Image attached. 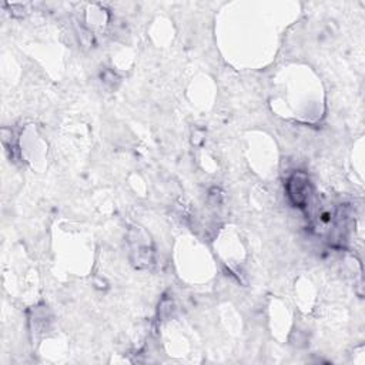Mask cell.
<instances>
[{"label":"cell","instance_id":"obj_1","mask_svg":"<svg viewBox=\"0 0 365 365\" xmlns=\"http://www.w3.org/2000/svg\"><path fill=\"white\" fill-rule=\"evenodd\" d=\"M287 190L291 201L297 207H305L310 200V193H311V186L310 180L305 174L297 173L294 174L288 183H287Z\"/></svg>","mask_w":365,"mask_h":365}]
</instances>
